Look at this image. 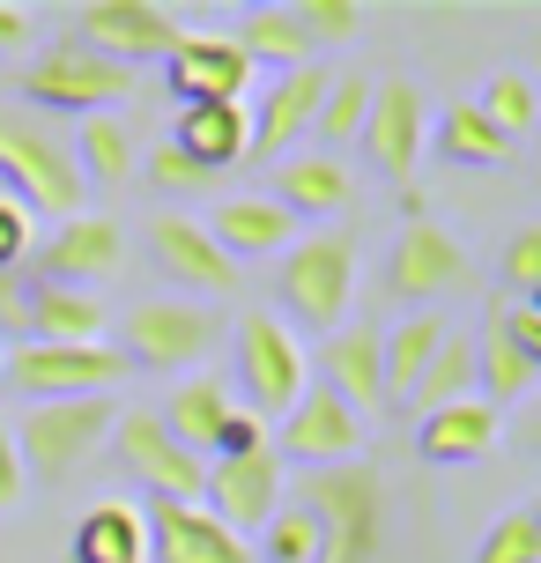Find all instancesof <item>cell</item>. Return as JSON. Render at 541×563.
Listing matches in <instances>:
<instances>
[{
    "instance_id": "obj_1",
    "label": "cell",
    "mask_w": 541,
    "mask_h": 563,
    "mask_svg": "<svg viewBox=\"0 0 541 563\" xmlns=\"http://www.w3.org/2000/svg\"><path fill=\"white\" fill-rule=\"evenodd\" d=\"M356 267H364V245H356L349 223L305 230L283 253V267H275V319H283L297 341L334 334L349 319V297H356Z\"/></svg>"
},
{
    "instance_id": "obj_2",
    "label": "cell",
    "mask_w": 541,
    "mask_h": 563,
    "mask_svg": "<svg viewBox=\"0 0 541 563\" xmlns=\"http://www.w3.org/2000/svg\"><path fill=\"white\" fill-rule=\"evenodd\" d=\"M0 194H15L30 216H82L89 186L75 170V141L59 119H37L23 104H0Z\"/></svg>"
},
{
    "instance_id": "obj_3",
    "label": "cell",
    "mask_w": 541,
    "mask_h": 563,
    "mask_svg": "<svg viewBox=\"0 0 541 563\" xmlns=\"http://www.w3.org/2000/svg\"><path fill=\"white\" fill-rule=\"evenodd\" d=\"M297 505H312L319 534V563H371L378 556V534H386V475L364 460H342V467H312L297 482Z\"/></svg>"
},
{
    "instance_id": "obj_4",
    "label": "cell",
    "mask_w": 541,
    "mask_h": 563,
    "mask_svg": "<svg viewBox=\"0 0 541 563\" xmlns=\"http://www.w3.org/2000/svg\"><path fill=\"white\" fill-rule=\"evenodd\" d=\"M112 422H119L112 394L30 400L23 422H15V460H23V475H37V482H67V475H82L89 460L112 445Z\"/></svg>"
},
{
    "instance_id": "obj_5",
    "label": "cell",
    "mask_w": 541,
    "mask_h": 563,
    "mask_svg": "<svg viewBox=\"0 0 541 563\" xmlns=\"http://www.w3.org/2000/svg\"><path fill=\"white\" fill-rule=\"evenodd\" d=\"M15 89H23V112H37V119H89V112H119V104H126L134 67H119V59L59 37V45H45V53L23 67Z\"/></svg>"
},
{
    "instance_id": "obj_6",
    "label": "cell",
    "mask_w": 541,
    "mask_h": 563,
    "mask_svg": "<svg viewBox=\"0 0 541 563\" xmlns=\"http://www.w3.org/2000/svg\"><path fill=\"white\" fill-rule=\"evenodd\" d=\"M230 386H245V416L260 422H283L297 408V394L312 386V364H305V341L289 334L275 311H245L238 319V378Z\"/></svg>"
},
{
    "instance_id": "obj_7",
    "label": "cell",
    "mask_w": 541,
    "mask_h": 563,
    "mask_svg": "<svg viewBox=\"0 0 541 563\" xmlns=\"http://www.w3.org/2000/svg\"><path fill=\"white\" fill-rule=\"evenodd\" d=\"M223 334V319L200 305V297H142V305L119 319V356L126 364H148V371H186L200 364Z\"/></svg>"
},
{
    "instance_id": "obj_8",
    "label": "cell",
    "mask_w": 541,
    "mask_h": 563,
    "mask_svg": "<svg viewBox=\"0 0 541 563\" xmlns=\"http://www.w3.org/2000/svg\"><path fill=\"white\" fill-rule=\"evenodd\" d=\"M364 156L378 178H394L400 194H408V178L423 164L430 148V97L423 82H408V75H386V82H371V112H364Z\"/></svg>"
},
{
    "instance_id": "obj_9",
    "label": "cell",
    "mask_w": 541,
    "mask_h": 563,
    "mask_svg": "<svg viewBox=\"0 0 541 563\" xmlns=\"http://www.w3.org/2000/svg\"><path fill=\"white\" fill-rule=\"evenodd\" d=\"M119 267H126V230H119L112 216H97V208L67 216V223H59L53 238H37L30 260H23L30 282H67V289H104Z\"/></svg>"
},
{
    "instance_id": "obj_10",
    "label": "cell",
    "mask_w": 541,
    "mask_h": 563,
    "mask_svg": "<svg viewBox=\"0 0 541 563\" xmlns=\"http://www.w3.org/2000/svg\"><path fill=\"white\" fill-rule=\"evenodd\" d=\"M67 37L89 45V53H104V59H119V67H142V59H172L186 23H178L172 8H156V0H82Z\"/></svg>"
},
{
    "instance_id": "obj_11",
    "label": "cell",
    "mask_w": 541,
    "mask_h": 563,
    "mask_svg": "<svg viewBox=\"0 0 541 563\" xmlns=\"http://www.w3.org/2000/svg\"><path fill=\"white\" fill-rule=\"evenodd\" d=\"M112 452H119V467L142 482L148 497L200 505V475H208V460H194V452L178 445L156 408H126V416L112 422Z\"/></svg>"
},
{
    "instance_id": "obj_12",
    "label": "cell",
    "mask_w": 541,
    "mask_h": 563,
    "mask_svg": "<svg viewBox=\"0 0 541 563\" xmlns=\"http://www.w3.org/2000/svg\"><path fill=\"white\" fill-rule=\"evenodd\" d=\"M475 282V253L460 245L445 223H430V216H400V238H394V260H386V289L408 297V305L423 311L430 297H445V289H467Z\"/></svg>"
},
{
    "instance_id": "obj_13",
    "label": "cell",
    "mask_w": 541,
    "mask_h": 563,
    "mask_svg": "<svg viewBox=\"0 0 541 563\" xmlns=\"http://www.w3.org/2000/svg\"><path fill=\"white\" fill-rule=\"evenodd\" d=\"M126 378V356L112 341H89V349H45V341H23L8 356V386L23 400H89Z\"/></svg>"
},
{
    "instance_id": "obj_14",
    "label": "cell",
    "mask_w": 541,
    "mask_h": 563,
    "mask_svg": "<svg viewBox=\"0 0 541 563\" xmlns=\"http://www.w3.org/2000/svg\"><path fill=\"white\" fill-rule=\"evenodd\" d=\"M142 245H148V260H156V275L178 282V297H200V305H208V297H230V289H238V267H230L223 245H216L186 208H156L148 230H142Z\"/></svg>"
},
{
    "instance_id": "obj_15",
    "label": "cell",
    "mask_w": 541,
    "mask_h": 563,
    "mask_svg": "<svg viewBox=\"0 0 541 563\" xmlns=\"http://www.w3.org/2000/svg\"><path fill=\"white\" fill-rule=\"evenodd\" d=\"M327 75L334 67L305 59V67H289V75H275V82L260 89V104L245 112V126H253L245 164H283V156L305 148V134H312V119H319V97H327Z\"/></svg>"
},
{
    "instance_id": "obj_16",
    "label": "cell",
    "mask_w": 541,
    "mask_h": 563,
    "mask_svg": "<svg viewBox=\"0 0 541 563\" xmlns=\"http://www.w3.org/2000/svg\"><path fill=\"white\" fill-rule=\"evenodd\" d=\"M364 438H371L364 416H349V408L327 394V386H305V394H297V408L283 416V430H275V460H283V467L297 460V467L312 475V467L364 460Z\"/></svg>"
},
{
    "instance_id": "obj_17",
    "label": "cell",
    "mask_w": 541,
    "mask_h": 563,
    "mask_svg": "<svg viewBox=\"0 0 541 563\" xmlns=\"http://www.w3.org/2000/svg\"><path fill=\"white\" fill-rule=\"evenodd\" d=\"M289 497V467L267 452H245V460H208V475H200V505L223 519L230 534H260L275 505Z\"/></svg>"
},
{
    "instance_id": "obj_18",
    "label": "cell",
    "mask_w": 541,
    "mask_h": 563,
    "mask_svg": "<svg viewBox=\"0 0 541 563\" xmlns=\"http://www.w3.org/2000/svg\"><path fill=\"white\" fill-rule=\"evenodd\" d=\"M178 104H245L253 89V59L230 45V30H186L164 59Z\"/></svg>"
},
{
    "instance_id": "obj_19",
    "label": "cell",
    "mask_w": 541,
    "mask_h": 563,
    "mask_svg": "<svg viewBox=\"0 0 541 563\" xmlns=\"http://www.w3.org/2000/svg\"><path fill=\"white\" fill-rule=\"evenodd\" d=\"M148 563H253V541L230 534L208 505L148 497Z\"/></svg>"
},
{
    "instance_id": "obj_20",
    "label": "cell",
    "mask_w": 541,
    "mask_h": 563,
    "mask_svg": "<svg viewBox=\"0 0 541 563\" xmlns=\"http://www.w3.org/2000/svg\"><path fill=\"white\" fill-rule=\"evenodd\" d=\"M319 386L342 400L349 416H386V364H378V327H356V319H342L334 334H327V349H319Z\"/></svg>"
},
{
    "instance_id": "obj_21",
    "label": "cell",
    "mask_w": 541,
    "mask_h": 563,
    "mask_svg": "<svg viewBox=\"0 0 541 563\" xmlns=\"http://www.w3.org/2000/svg\"><path fill=\"white\" fill-rule=\"evenodd\" d=\"M200 230H208V238L223 245L230 267H245V260H283L289 245L305 238V223L289 216L283 200H267V194H230Z\"/></svg>"
},
{
    "instance_id": "obj_22",
    "label": "cell",
    "mask_w": 541,
    "mask_h": 563,
    "mask_svg": "<svg viewBox=\"0 0 541 563\" xmlns=\"http://www.w3.org/2000/svg\"><path fill=\"white\" fill-rule=\"evenodd\" d=\"M505 438V408H489L483 394L453 400V408H430L416 416V452H423L430 467H467V460H489Z\"/></svg>"
},
{
    "instance_id": "obj_23",
    "label": "cell",
    "mask_w": 541,
    "mask_h": 563,
    "mask_svg": "<svg viewBox=\"0 0 541 563\" xmlns=\"http://www.w3.org/2000/svg\"><path fill=\"white\" fill-rule=\"evenodd\" d=\"M267 200H283L297 223H305V216H349V208H356V170H349V156L297 148V156L275 164V194Z\"/></svg>"
},
{
    "instance_id": "obj_24",
    "label": "cell",
    "mask_w": 541,
    "mask_h": 563,
    "mask_svg": "<svg viewBox=\"0 0 541 563\" xmlns=\"http://www.w3.org/2000/svg\"><path fill=\"white\" fill-rule=\"evenodd\" d=\"M156 416H164V430H172L194 460H216V438H223V422L238 416V386L216 378V371H194L186 386H172V400H164Z\"/></svg>"
},
{
    "instance_id": "obj_25",
    "label": "cell",
    "mask_w": 541,
    "mask_h": 563,
    "mask_svg": "<svg viewBox=\"0 0 541 563\" xmlns=\"http://www.w3.org/2000/svg\"><path fill=\"white\" fill-rule=\"evenodd\" d=\"M112 327V311L97 289H67V282H30V341H45V349H89V341H104Z\"/></svg>"
},
{
    "instance_id": "obj_26",
    "label": "cell",
    "mask_w": 541,
    "mask_h": 563,
    "mask_svg": "<svg viewBox=\"0 0 541 563\" xmlns=\"http://www.w3.org/2000/svg\"><path fill=\"white\" fill-rule=\"evenodd\" d=\"M172 148H178V156H194L200 170H216V178H223V170L245 164V148H253L245 104H178Z\"/></svg>"
},
{
    "instance_id": "obj_27",
    "label": "cell",
    "mask_w": 541,
    "mask_h": 563,
    "mask_svg": "<svg viewBox=\"0 0 541 563\" xmlns=\"http://www.w3.org/2000/svg\"><path fill=\"white\" fill-rule=\"evenodd\" d=\"M453 341V319L438 305L408 311V319H394V327H378V364H386V400H408V386L423 378V364Z\"/></svg>"
},
{
    "instance_id": "obj_28",
    "label": "cell",
    "mask_w": 541,
    "mask_h": 563,
    "mask_svg": "<svg viewBox=\"0 0 541 563\" xmlns=\"http://www.w3.org/2000/svg\"><path fill=\"white\" fill-rule=\"evenodd\" d=\"M75 563H148V511L104 497L75 519Z\"/></svg>"
},
{
    "instance_id": "obj_29",
    "label": "cell",
    "mask_w": 541,
    "mask_h": 563,
    "mask_svg": "<svg viewBox=\"0 0 541 563\" xmlns=\"http://www.w3.org/2000/svg\"><path fill=\"white\" fill-rule=\"evenodd\" d=\"M430 156H445V164H467V170H497L519 156V141H505L475 112V97H460L445 112H430Z\"/></svg>"
},
{
    "instance_id": "obj_30",
    "label": "cell",
    "mask_w": 541,
    "mask_h": 563,
    "mask_svg": "<svg viewBox=\"0 0 541 563\" xmlns=\"http://www.w3.org/2000/svg\"><path fill=\"white\" fill-rule=\"evenodd\" d=\"M75 141V170H82V186H126L134 164H142V148H134V126L126 112H89L67 126Z\"/></svg>"
},
{
    "instance_id": "obj_31",
    "label": "cell",
    "mask_w": 541,
    "mask_h": 563,
    "mask_svg": "<svg viewBox=\"0 0 541 563\" xmlns=\"http://www.w3.org/2000/svg\"><path fill=\"white\" fill-rule=\"evenodd\" d=\"M230 45L253 59V67H275V75H289V67L319 59L312 37H305V23H297V8H245V15H238V30H230Z\"/></svg>"
},
{
    "instance_id": "obj_32",
    "label": "cell",
    "mask_w": 541,
    "mask_h": 563,
    "mask_svg": "<svg viewBox=\"0 0 541 563\" xmlns=\"http://www.w3.org/2000/svg\"><path fill=\"white\" fill-rule=\"evenodd\" d=\"M364 112H371V82H364V67H342V75H327V97H319V119H312L319 156H342L349 141L364 134Z\"/></svg>"
},
{
    "instance_id": "obj_33",
    "label": "cell",
    "mask_w": 541,
    "mask_h": 563,
    "mask_svg": "<svg viewBox=\"0 0 541 563\" xmlns=\"http://www.w3.org/2000/svg\"><path fill=\"white\" fill-rule=\"evenodd\" d=\"M467 394H475V341L453 334L423 364V378L408 386V400H416V416H430V408H453V400H467Z\"/></svg>"
},
{
    "instance_id": "obj_34",
    "label": "cell",
    "mask_w": 541,
    "mask_h": 563,
    "mask_svg": "<svg viewBox=\"0 0 541 563\" xmlns=\"http://www.w3.org/2000/svg\"><path fill=\"white\" fill-rule=\"evenodd\" d=\"M319 549H327V534H319L312 505H297V497H283V505H275V519L260 527V549H253V563H319Z\"/></svg>"
},
{
    "instance_id": "obj_35",
    "label": "cell",
    "mask_w": 541,
    "mask_h": 563,
    "mask_svg": "<svg viewBox=\"0 0 541 563\" xmlns=\"http://www.w3.org/2000/svg\"><path fill=\"white\" fill-rule=\"evenodd\" d=\"M534 378H541V364H527L519 349H505V341H497V327H483V341H475V386H483L489 408L527 400V394H534Z\"/></svg>"
},
{
    "instance_id": "obj_36",
    "label": "cell",
    "mask_w": 541,
    "mask_h": 563,
    "mask_svg": "<svg viewBox=\"0 0 541 563\" xmlns=\"http://www.w3.org/2000/svg\"><path fill=\"white\" fill-rule=\"evenodd\" d=\"M475 112H483L505 141H527V134H534V119H541V97H534L527 75H489L483 97H475Z\"/></svg>"
},
{
    "instance_id": "obj_37",
    "label": "cell",
    "mask_w": 541,
    "mask_h": 563,
    "mask_svg": "<svg viewBox=\"0 0 541 563\" xmlns=\"http://www.w3.org/2000/svg\"><path fill=\"white\" fill-rule=\"evenodd\" d=\"M475 563H541V519L527 505H512L483 541H475Z\"/></svg>"
},
{
    "instance_id": "obj_38",
    "label": "cell",
    "mask_w": 541,
    "mask_h": 563,
    "mask_svg": "<svg viewBox=\"0 0 541 563\" xmlns=\"http://www.w3.org/2000/svg\"><path fill=\"white\" fill-rule=\"evenodd\" d=\"M142 170H148V186L156 194H172V200H194V194H216V170H200L194 156H178L172 141H156L142 156Z\"/></svg>"
},
{
    "instance_id": "obj_39",
    "label": "cell",
    "mask_w": 541,
    "mask_h": 563,
    "mask_svg": "<svg viewBox=\"0 0 541 563\" xmlns=\"http://www.w3.org/2000/svg\"><path fill=\"white\" fill-rule=\"evenodd\" d=\"M297 23H305V37L319 45H349V37H364V8L356 0H297Z\"/></svg>"
},
{
    "instance_id": "obj_40",
    "label": "cell",
    "mask_w": 541,
    "mask_h": 563,
    "mask_svg": "<svg viewBox=\"0 0 541 563\" xmlns=\"http://www.w3.org/2000/svg\"><path fill=\"white\" fill-rule=\"evenodd\" d=\"M497 275H505V289H512V305H534L541 289V230H512V245H505V260H497Z\"/></svg>"
},
{
    "instance_id": "obj_41",
    "label": "cell",
    "mask_w": 541,
    "mask_h": 563,
    "mask_svg": "<svg viewBox=\"0 0 541 563\" xmlns=\"http://www.w3.org/2000/svg\"><path fill=\"white\" fill-rule=\"evenodd\" d=\"M30 245H37V216H30L15 194H0V275H8V267H23Z\"/></svg>"
},
{
    "instance_id": "obj_42",
    "label": "cell",
    "mask_w": 541,
    "mask_h": 563,
    "mask_svg": "<svg viewBox=\"0 0 541 563\" xmlns=\"http://www.w3.org/2000/svg\"><path fill=\"white\" fill-rule=\"evenodd\" d=\"M489 327H497L505 349H519L527 364H541V305H497V311H489Z\"/></svg>"
},
{
    "instance_id": "obj_43",
    "label": "cell",
    "mask_w": 541,
    "mask_h": 563,
    "mask_svg": "<svg viewBox=\"0 0 541 563\" xmlns=\"http://www.w3.org/2000/svg\"><path fill=\"white\" fill-rule=\"evenodd\" d=\"M267 445H275V430L238 408V416L223 422V438H216V460H245V452H267Z\"/></svg>"
},
{
    "instance_id": "obj_44",
    "label": "cell",
    "mask_w": 541,
    "mask_h": 563,
    "mask_svg": "<svg viewBox=\"0 0 541 563\" xmlns=\"http://www.w3.org/2000/svg\"><path fill=\"white\" fill-rule=\"evenodd\" d=\"M0 334L30 341V275H23V267L0 275Z\"/></svg>"
},
{
    "instance_id": "obj_45",
    "label": "cell",
    "mask_w": 541,
    "mask_h": 563,
    "mask_svg": "<svg viewBox=\"0 0 541 563\" xmlns=\"http://www.w3.org/2000/svg\"><path fill=\"white\" fill-rule=\"evenodd\" d=\"M23 489H30V475H23V460H15V438L0 430V519L23 511Z\"/></svg>"
},
{
    "instance_id": "obj_46",
    "label": "cell",
    "mask_w": 541,
    "mask_h": 563,
    "mask_svg": "<svg viewBox=\"0 0 541 563\" xmlns=\"http://www.w3.org/2000/svg\"><path fill=\"white\" fill-rule=\"evenodd\" d=\"M30 30H37V23H30V8L0 0V53H23V45H30Z\"/></svg>"
}]
</instances>
